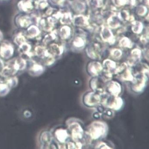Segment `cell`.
<instances>
[{
  "label": "cell",
  "mask_w": 149,
  "mask_h": 149,
  "mask_svg": "<svg viewBox=\"0 0 149 149\" xmlns=\"http://www.w3.org/2000/svg\"><path fill=\"white\" fill-rule=\"evenodd\" d=\"M30 70L31 74H33V75H36V76L38 75H40L44 71L43 67L40 65L36 64L33 65V66L31 68Z\"/></svg>",
  "instance_id": "obj_16"
},
{
  "label": "cell",
  "mask_w": 149,
  "mask_h": 149,
  "mask_svg": "<svg viewBox=\"0 0 149 149\" xmlns=\"http://www.w3.org/2000/svg\"><path fill=\"white\" fill-rule=\"evenodd\" d=\"M103 66L104 67V69L111 70L115 69L116 65L115 62L111 60H105L103 62Z\"/></svg>",
  "instance_id": "obj_19"
},
{
  "label": "cell",
  "mask_w": 149,
  "mask_h": 149,
  "mask_svg": "<svg viewBox=\"0 0 149 149\" xmlns=\"http://www.w3.org/2000/svg\"><path fill=\"white\" fill-rule=\"evenodd\" d=\"M107 88L109 94L113 97H118L122 90L120 84L115 81H109Z\"/></svg>",
  "instance_id": "obj_6"
},
{
  "label": "cell",
  "mask_w": 149,
  "mask_h": 149,
  "mask_svg": "<svg viewBox=\"0 0 149 149\" xmlns=\"http://www.w3.org/2000/svg\"><path fill=\"white\" fill-rule=\"evenodd\" d=\"M108 126L106 123L100 121L92 123L88 127V136L92 140H97L104 137L108 132Z\"/></svg>",
  "instance_id": "obj_1"
},
{
  "label": "cell",
  "mask_w": 149,
  "mask_h": 149,
  "mask_svg": "<svg viewBox=\"0 0 149 149\" xmlns=\"http://www.w3.org/2000/svg\"><path fill=\"white\" fill-rule=\"evenodd\" d=\"M101 95L96 92H90L85 94L83 97V102L86 106L95 107L101 102Z\"/></svg>",
  "instance_id": "obj_3"
},
{
  "label": "cell",
  "mask_w": 149,
  "mask_h": 149,
  "mask_svg": "<svg viewBox=\"0 0 149 149\" xmlns=\"http://www.w3.org/2000/svg\"><path fill=\"white\" fill-rule=\"evenodd\" d=\"M67 148L68 149H76V146L75 142H69L67 143Z\"/></svg>",
  "instance_id": "obj_27"
},
{
  "label": "cell",
  "mask_w": 149,
  "mask_h": 149,
  "mask_svg": "<svg viewBox=\"0 0 149 149\" xmlns=\"http://www.w3.org/2000/svg\"><path fill=\"white\" fill-rule=\"evenodd\" d=\"M127 64L123 63L118 67H116L115 69L114 70V74H118L119 73H121L127 68Z\"/></svg>",
  "instance_id": "obj_24"
},
{
  "label": "cell",
  "mask_w": 149,
  "mask_h": 149,
  "mask_svg": "<svg viewBox=\"0 0 149 149\" xmlns=\"http://www.w3.org/2000/svg\"><path fill=\"white\" fill-rule=\"evenodd\" d=\"M14 52L13 47L8 44H2L0 47V55L3 58L8 59L13 56Z\"/></svg>",
  "instance_id": "obj_8"
},
{
  "label": "cell",
  "mask_w": 149,
  "mask_h": 149,
  "mask_svg": "<svg viewBox=\"0 0 149 149\" xmlns=\"http://www.w3.org/2000/svg\"><path fill=\"white\" fill-rule=\"evenodd\" d=\"M95 148L96 149H112L110 146H109L106 143L103 142H99Z\"/></svg>",
  "instance_id": "obj_26"
},
{
  "label": "cell",
  "mask_w": 149,
  "mask_h": 149,
  "mask_svg": "<svg viewBox=\"0 0 149 149\" xmlns=\"http://www.w3.org/2000/svg\"><path fill=\"white\" fill-rule=\"evenodd\" d=\"M40 29L35 25H31L28 28L26 31V36L30 38H33L38 36L40 34Z\"/></svg>",
  "instance_id": "obj_11"
},
{
  "label": "cell",
  "mask_w": 149,
  "mask_h": 149,
  "mask_svg": "<svg viewBox=\"0 0 149 149\" xmlns=\"http://www.w3.org/2000/svg\"><path fill=\"white\" fill-rule=\"evenodd\" d=\"M40 140L42 144L47 146H49L52 140V134L48 132H45L42 133L41 135Z\"/></svg>",
  "instance_id": "obj_14"
},
{
  "label": "cell",
  "mask_w": 149,
  "mask_h": 149,
  "mask_svg": "<svg viewBox=\"0 0 149 149\" xmlns=\"http://www.w3.org/2000/svg\"><path fill=\"white\" fill-rule=\"evenodd\" d=\"M14 42L19 46V45L26 42V39L24 36L22 35L21 34H19L15 37Z\"/></svg>",
  "instance_id": "obj_23"
},
{
  "label": "cell",
  "mask_w": 149,
  "mask_h": 149,
  "mask_svg": "<svg viewBox=\"0 0 149 149\" xmlns=\"http://www.w3.org/2000/svg\"><path fill=\"white\" fill-rule=\"evenodd\" d=\"M107 104V107L114 110L118 111L122 108L123 104V99L119 96L117 97H114L111 101H109Z\"/></svg>",
  "instance_id": "obj_9"
},
{
  "label": "cell",
  "mask_w": 149,
  "mask_h": 149,
  "mask_svg": "<svg viewBox=\"0 0 149 149\" xmlns=\"http://www.w3.org/2000/svg\"><path fill=\"white\" fill-rule=\"evenodd\" d=\"M31 49V45L29 43L25 42L19 46V50L22 53L24 54L31 56L30 50Z\"/></svg>",
  "instance_id": "obj_17"
},
{
  "label": "cell",
  "mask_w": 149,
  "mask_h": 149,
  "mask_svg": "<svg viewBox=\"0 0 149 149\" xmlns=\"http://www.w3.org/2000/svg\"><path fill=\"white\" fill-rule=\"evenodd\" d=\"M110 70L103 69L101 73V77L104 82H107L111 80L112 77V74Z\"/></svg>",
  "instance_id": "obj_18"
},
{
  "label": "cell",
  "mask_w": 149,
  "mask_h": 149,
  "mask_svg": "<svg viewBox=\"0 0 149 149\" xmlns=\"http://www.w3.org/2000/svg\"><path fill=\"white\" fill-rule=\"evenodd\" d=\"M26 62L23 58H17L15 60L13 65L14 69L17 71L22 70L25 69L26 66Z\"/></svg>",
  "instance_id": "obj_15"
},
{
  "label": "cell",
  "mask_w": 149,
  "mask_h": 149,
  "mask_svg": "<svg viewBox=\"0 0 149 149\" xmlns=\"http://www.w3.org/2000/svg\"><path fill=\"white\" fill-rule=\"evenodd\" d=\"M9 88L7 84H0V96H5L9 92Z\"/></svg>",
  "instance_id": "obj_22"
},
{
  "label": "cell",
  "mask_w": 149,
  "mask_h": 149,
  "mask_svg": "<svg viewBox=\"0 0 149 149\" xmlns=\"http://www.w3.org/2000/svg\"><path fill=\"white\" fill-rule=\"evenodd\" d=\"M103 70V66L99 62H91L88 65V72L89 74L92 76L93 77H96L99 76Z\"/></svg>",
  "instance_id": "obj_7"
},
{
  "label": "cell",
  "mask_w": 149,
  "mask_h": 149,
  "mask_svg": "<svg viewBox=\"0 0 149 149\" xmlns=\"http://www.w3.org/2000/svg\"><path fill=\"white\" fill-rule=\"evenodd\" d=\"M17 71L14 69V68H12L9 66H6L2 70V74L5 76H8L10 75L14 74Z\"/></svg>",
  "instance_id": "obj_20"
},
{
  "label": "cell",
  "mask_w": 149,
  "mask_h": 149,
  "mask_svg": "<svg viewBox=\"0 0 149 149\" xmlns=\"http://www.w3.org/2000/svg\"><path fill=\"white\" fill-rule=\"evenodd\" d=\"M18 6L24 12L30 13L37 8V2L35 0H21L19 2Z\"/></svg>",
  "instance_id": "obj_4"
},
{
  "label": "cell",
  "mask_w": 149,
  "mask_h": 149,
  "mask_svg": "<svg viewBox=\"0 0 149 149\" xmlns=\"http://www.w3.org/2000/svg\"><path fill=\"white\" fill-rule=\"evenodd\" d=\"M18 80L16 77H13L10 78L7 80L6 84L8 85V86L11 87H14L17 84Z\"/></svg>",
  "instance_id": "obj_25"
},
{
  "label": "cell",
  "mask_w": 149,
  "mask_h": 149,
  "mask_svg": "<svg viewBox=\"0 0 149 149\" xmlns=\"http://www.w3.org/2000/svg\"><path fill=\"white\" fill-rule=\"evenodd\" d=\"M68 130L70 133L72 140L74 142L80 141L83 138L84 132L81 125L77 122L71 123L68 126Z\"/></svg>",
  "instance_id": "obj_2"
},
{
  "label": "cell",
  "mask_w": 149,
  "mask_h": 149,
  "mask_svg": "<svg viewBox=\"0 0 149 149\" xmlns=\"http://www.w3.org/2000/svg\"><path fill=\"white\" fill-rule=\"evenodd\" d=\"M17 22L20 27L26 28H28L31 24V20L29 16H22L18 19Z\"/></svg>",
  "instance_id": "obj_12"
},
{
  "label": "cell",
  "mask_w": 149,
  "mask_h": 149,
  "mask_svg": "<svg viewBox=\"0 0 149 149\" xmlns=\"http://www.w3.org/2000/svg\"><path fill=\"white\" fill-rule=\"evenodd\" d=\"M142 77L139 78L138 80H134L132 89L136 93H140L142 92L145 88L146 86L147 79H148V74L142 73Z\"/></svg>",
  "instance_id": "obj_5"
},
{
  "label": "cell",
  "mask_w": 149,
  "mask_h": 149,
  "mask_svg": "<svg viewBox=\"0 0 149 149\" xmlns=\"http://www.w3.org/2000/svg\"><path fill=\"white\" fill-rule=\"evenodd\" d=\"M121 78L123 81H131L133 82L135 78L132 73L130 68H127L124 70L123 74L121 76Z\"/></svg>",
  "instance_id": "obj_13"
},
{
  "label": "cell",
  "mask_w": 149,
  "mask_h": 149,
  "mask_svg": "<svg viewBox=\"0 0 149 149\" xmlns=\"http://www.w3.org/2000/svg\"><path fill=\"white\" fill-rule=\"evenodd\" d=\"M55 136L56 139L61 143H65L67 139L69 136V134L67 130L65 129L60 128L57 129L55 131Z\"/></svg>",
  "instance_id": "obj_10"
},
{
  "label": "cell",
  "mask_w": 149,
  "mask_h": 149,
  "mask_svg": "<svg viewBox=\"0 0 149 149\" xmlns=\"http://www.w3.org/2000/svg\"><path fill=\"white\" fill-rule=\"evenodd\" d=\"M90 87L94 92H97L99 89L98 88V80L97 77H93L91 79L90 82Z\"/></svg>",
  "instance_id": "obj_21"
},
{
  "label": "cell",
  "mask_w": 149,
  "mask_h": 149,
  "mask_svg": "<svg viewBox=\"0 0 149 149\" xmlns=\"http://www.w3.org/2000/svg\"><path fill=\"white\" fill-rule=\"evenodd\" d=\"M24 115L25 117L28 118V117H30L31 116V113L29 111H24Z\"/></svg>",
  "instance_id": "obj_28"
}]
</instances>
